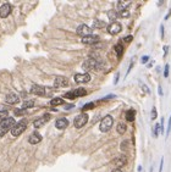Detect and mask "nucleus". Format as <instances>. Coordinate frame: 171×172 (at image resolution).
Masks as SVG:
<instances>
[{
    "label": "nucleus",
    "instance_id": "f257e3e1",
    "mask_svg": "<svg viewBox=\"0 0 171 172\" xmlns=\"http://www.w3.org/2000/svg\"><path fill=\"white\" fill-rule=\"evenodd\" d=\"M82 67H83L84 71H89V70H99V68L101 67V64L98 62L97 60L94 59H87L83 65H82Z\"/></svg>",
    "mask_w": 171,
    "mask_h": 172
},
{
    "label": "nucleus",
    "instance_id": "f03ea898",
    "mask_svg": "<svg viewBox=\"0 0 171 172\" xmlns=\"http://www.w3.org/2000/svg\"><path fill=\"white\" fill-rule=\"evenodd\" d=\"M26 127H27V121L26 120H21L18 123H16V125L11 128V134L13 137H17V135H20L21 133L25 132Z\"/></svg>",
    "mask_w": 171,
    "mask_h": 172
},
{
    "label": "nucleus",
    "instance_id": "7ed1b4c3",
    "mask_svg": "<svg viewBox=\"0 0 171 172\" xmlns=\"http://www.w3.org/2000/svg\"><path fill=\"white\" fill-rule=\"evenodd\" d=\"M113 123H114L113 117H111L110 115H108V116H105V117L101 120L100 126H99V129L101 131V132H108V131L113 127Z\"/></svg>",
    "mask_w": 171,
    "mask_h": 172
},
{
    "label": "nucleus",
    "instance_id": "20e7f679",
    "mask_svg": "<svg viewBox=\"0 0 171 172\" xmlns=\"http://www.w3.org/2000/svg\"><path fill=\"white\" fill-rule=\"evenodd\" d=\"M87 94V91L84 88H78V89H75L72 92H68L65 94V98L67 99H75V98H80V97H83V95Z\"/></svg>",
    "mask_w": 171,
    "mask_h": 172
},
{
    "label": "nucleus",
    "instance_id": "39448f33",
    "mask_svg": "<svg viewBox=\"0 0 171 172\" xmlns=\"http://www.w3.org/2000/svg\"><path fill=\"white\" fill-rule=\"evenodd\" d=\"M87 122H88V115L83 112V114L78 115L77 117L75 119L73 125H75V127H76V128H81V127H83Z\"/></svg>",
    "mask_w": 171,
    "mask_h": 172
},
{
    "label": "nucleus",
    "instance_id": "423d86ee",
    "mask_svg": "<svg viewBox=\"0 0 171 172\" xmlns=\"http://www.w3.org/2000/svg\"><path fill=\"white\" fill-rule=\"evenodd\" d=\"M15 125H16V123H15L13 117H6V119L0 121V128H3L5 131H9L10 128H12Z\"/></svg>",
    "mask_w": 171,
    "mask_h": 172
},
{
    "label": "nucleus",
    "instance_id": "0eeeda50",
    "mask_svg": "<svg viewBox=\"0 0 171 172\" xmlns=\"http://www.w3.org/2000/svg\"><path fill=\"white\" fill-rule=\"evenodd\" d=\"M77 34L81 36L82 38H84L87 36H91L92 29H91V27H88L87 25H81V26L77 27Z\"/></svg>",
    "mask_w": 171,
    "mask_h": 172
},
{
    "label": "nucleus",
    "instance_id": "6e6552de",
    "mask_svg": "<svg viewBox=\"0 0 171 172\" xmlns=\"http://www.w3.org/2000/svg\"><path fill=\"white\" fill-rule=\"evenodd\" d=\"M121 25L119 23V22H113V23H110L108 26V32L110 33V34H113V36H115V34H118V33H120L121 32Z\"/></svg>",
    "mask_w": 171,
    "mask_h": 172
},
{
    "label": "nucleus",
    "instance_id": "1a4fd4ad",
    "mask_svg": "<svg viewBox=\"0 0 171 172\" xmlns=\"http://www.w3.org/2000/svg\"><path fill=\"white\" fill-rule=\"evenodd\" d=\"M91 81V74L89 73H78L75 76V82L76 83H87Z\"/></svg>",
    "mask_w": 171,
    "mask_h": 172
},
{
    "label": "nucleus",
    "instance_id": "9d476101",
    "mask_svg": "<svg viewBox=\"0 0 171 172\" xmlns=\"http://www.w3.org/2000/svg\"><path fill=\"white\" fill-rule=\"evenodd\" d=\"M11 9H12V6L10 4L1 5V6H0V17H1V18H6L11 13Z\"/></svg>",
    "mask_w": 171,
    "mask_h": 172
},
{
    "label": "nucleus",
    "instance_id": "9b49d317",
    "mask_svg": "<svg viewBox=\"0 0 171 172\" xmlns=\"http://www.w3.org/2000/svg\"><path fill=\"white\" fill-rule=\"evenodd\" d=\"M31 93L34 94V95H39V97H43V95L45 94V88L42 87V86L34 84V86L31 88Z\"/></svg>",
    "mask_w": 171,
    "mask_h": 172
},
{
    "label": "nucleus",
    "instance_id": "f8f14e48",
    "mask_svg": "<svg viewBox=\"0 0 171 172\" xmlns=\"http://www.w3.org/2000/svg\"><path fill=\"white\" fill-rule=\"evenodd\" d=\"M98 42H99V37L95 36V34H91V36L82 38V43H84V44H95Z\"/></svg>",
    "mask_w": 171,
    "mask_h": 172
},
{
    "label": "nucleus",
    "instance_id": "ddd939ff",
    "mask_svg": "<svg viewBox=\"0 0 171 172\" xmlns=\"http://www.w3.org/2000/svg\"><path fill=\"white\" fill-rule=\"evenodd\" d=\"M68 84V79L66 77H56L55 81H54V87L56 88H61V87H66Z\"/></svg>",
    "mask_w": 171,
    "mask_h": 172
},
{
    "label": "nucleus",
    "instance_id": "4468645a",
    "mask_svg": "<svg viewBox=\"0 0 171 172\" xmlns=\"http://www.w3.org/2000/svg\"><path fill=\"white\" fill-rule=\"evenodd\" d=\"M18 101H20V97L17 94L10 93L6 95V102H8V104H17Z\"/></svg>",
    "mask_w": 171,
    "mask_h": 172
},
{
    "label": "nucleus",
    "instance_id": "2eb2a0df",
    "mask_svg": "<svg viewBox=\"0 0 171 172\" xmlns=\"http://www.w3.org/2000/svg\"><path fill=\"white\" fill-rule=\"evenodd\" d=\"M113 164L115 165V166H118V167H122V166H125V165L127 164V159H126V156L121 155V156L116 157V159L113 161Z\"/></svg>",
    "mask_w": 171,
    "mask_h": 172
},
{
    "label": "nucleus",
    "instance_id": "dca6fc26",
    "mask_svg": "<svg viewBox=\"0 0 171 172\" xmlns=\"http://www.w3.org/2000/svg\"><path fill=\"white\" fill-rule=\"evenodd\" d=\"M48 120H50V115H45L44 117L36 120V121L33 122V125H34V127H36V128H39V127H42L43 125H45Z\"/></svg>",
    "mask_w": 171,
    "mask_h": 172
},
{
    "label": "nucleus",
    "instance_id": "f3484780",
    "mask_svg": "<svg viewBox=\"0 0 171 172\" xmlns=\"http://www.w3.org/2000/svg\"><path fill=\"white\" fill-rule=\"evenodd\" d=\"M55 127L58 129H65L66 127H68V121L66 119H64V117L63 119H59L55 122Z\"/></svg>",
    "mask_w": 171,
    "mask_h": 172
},
{
    "label": "nucleus",
    "instance_id": "a211bd4d",
    "mask_svg": "<svg viewBox=\"0 0 171 172\" xmlns=\"http://www.w3.org/2000/svg\"><path fill=\"white\" fill-rule=\"evenodd\" d=\"M30 143L31 144H37V143H39L40 140H42V135H40L39 133H37V132H34V133H32V135L30 137Z\"/></svg>",
    "mask_w": 171,
    "mask_h": 172
},
{
    "label": "nucleus",
    "instance_id": "6ab92c4d",
    "mask_svg": "<svg viewBox=\"0 0 171 172\" xmlns=\"http://www.w3.org/2000/svg\"><path fill=\"white\" fill-rule=\"evenodd\" d=\"M61 104H64L63 98H54V99L50 100V105L51 106H58V105H61Z\"/></svg>",
    "mask_w": 171,
    "mask_h": 172
},
{
    "label": "nucleus",
    "instance_id": "aec40b11",
    "mask_svg": "<svg viewBox=\"0 0 171 172\" xmlns=\"http://www.w3.org/2000/svg\"><path fill=\"white\" fill-rule=\"evenodd\" d=\"M134 116H136V111H134V110H128V111L126 112V119L129 122H132L134 120Z\"/></svg>",
    "mask_w": 171,
    "mask_h": 172
},
{
    "label": "nucleus",
    "instance_id": "412c9836",
    "mask_svg": "<svg viewBox=\"0 0 171 172\" xmlns=\"http://www.w3.org/2000/svg\"><path fill=\"white\" fill-rule=\"evenodd\" d=\"M116 129H118V132H119L120 134H124V133L126 132L127 127H126L125 123H119V125H118V128H116Z\"/></svg>",
    "mask_w": 171,
    "mask_h": 172
},
{
    "label": "nucleus",
    "instance_id": "4be33fe9",
    "mask_svg": "<svg viewBox=\"0 0 171 172\" xmlns=\"http://www.w3.org/2000/svg\"><path fill=\"white\" fill-rule=\"evenodd\" d=\"M129 5V3H124V1H119L118 3V8H119V11H124V10H127V6Z\"/></svg>",
    "mask_w": 171,
    "mask_h": 172
},
{
    "label": "nucleus",
    "instance_id": "5701e85b",
    "mask_svg": "<svg viewBox=\"0 0 171 172\" xmlns=\"http://www.w3.org/2000/svg\"><path fill=\"white\" fill-rule=\"evenodd\" d=\"M33 105H34V102H33L32 100H27V101H25V102H23L22 109H23V110L30 109V107H33Z\"/></svg>",
    "mask_w": 171,
    "mask_h": 172
},
{
    "label": "nucleus",
    "instance_id": "b1692460",
    "mask_svg": "<svg viewBox=\"0 0 171 172\" xmlns=\"http://www.w3.org/2000/svg\"><path fill=\"white\" fill-rule=\"evenodd\" d=\"M106 25H105V22H103V21H94V23H93V27L94 28H101V27H105Z\"/></svg>",
    "mask_w": 171,
    "mask_h": 172
},
{
    "label": "nucleus",
    "instance_id": "393cba45",
    "mask_svg": "<svg viewBox=\"0 0 171 172\" xmlns=\"http://www.w3.org/2000/svg\"><path fill=\"white\" fill-rule=\"evenodd\" d=\"M115 50H116V53H118V56L120 58L122 55V53H124V48H122L121 44H118V45H115Z\"/></svg>",
    "mask_w": 171,
    "mask_h": 172
},
{
    "label": "nucleus",
    "instance_id": "a878e982",
    "mask_svg": "<svg viewBox=\"0 0 171 172\" xmlns=\"http://www.w3.org/2000/svg\"><path fill=\"white\" fill-rule=\"evenodd\" d=\"M94 107V104L93 102H89V104H86L83 107H82V110H83V111H86V110H91V109H93Z\"/></svg>",
    "mask_w": 171,
    "mask_h": 172
},
{
    "label": "nucleus",
    "instance_id": "bb28decb",
    "mask_svg": "<svg viewBox=\"0 0 171 172\" xmlns=\"http://www.w3.org/2000/svg\"><path fill=\"white\" fill-rule=\"evenodd\" d=\"M129 15V12H128V10H124V11H119V16H121V17H127Z\"/></svg>",
    "mask_w": 171,
    "mask_h": 172
},
{
    "label": "nucleus",
    "instance_id": "cd10ccee",
    "mask_svg": "<svg viewBox=\"0 0 171 172\" xmlns=\"http://www.w3.org/2000/svg\"><path fill=\"white\" fill-rule=\"evenodd\" d=\"M6 117H9V112L8 111H0V119L4 120Z\"/></svg>",
    "mask_w": 171,
    "mask_h": 172
},
{
    "label": "nucleus",
    "instance_id": "c85d7f7f",
    "mask_svg": "<svg viewBox=\"0 0 171 172\" xmlns=\"http://www.w3.org/2000/svg\"><path fill=\"white\" fill-rule=\"evenodd\" d=\"M116 16H118V13H116L115 11H111V12H109V17H110L111 20H115Z\"/></svg>",
    "mask_w": 171,
    "mask_h": 172
},
{
    "label": "nucleus",
    "instance_id": "c756f323",
    "mask_svg": "<svg viewBox=\"0 0 171 172\" xmlns=\"http://www.w3.org/2000/svg\"><path fill=\"white\" fill-rule=\"evenodd\" d=\"M160 128V125H155V127H154V135L156 137L158 135V129Z\"/></svg>",
    "mask_w": 171,
    "mask_h": 172
},
{
    "label": "nucleus",
    "instance_id": "7c9ffc66",
    "mask_svg": "<svg viewBox=\"0 0 171 172\" xmlns=\"http://www.w3.org/2000/svg\"><path fill=\"white\" fill-rule=\"evenodd\" d=\"M164 76H165V77H167V76H169V65H166V66H165V71H164Z\"/></svg>",
    "mask_w": 171,
    "mask_h": 172
},
{
    "label": "nucleus",
    "instance_id": "2f4dec72",
    "mask_svg": "<svg viewBox=\"0 0 171 172\" xmlns=\"http://www.w3.org/2000/svg\"><path fill=\"white\" fill-rule=\"evenodd\" d=\"M152 119H153V120L156 119V110H155V109L152 110Z\"/></svg>",
    "mask_w": 171,
    "mask_h": 172
},
{
    "label": "nucleus",
    "instance_id": "473e14b6",
    "mask_svg": "<svg viewBox=\"0 0 171 172\" xmlns=\"http://www.w3.org/2000/svg\"><path fill=\"white\" fill-rule=\"evenodd\" d=\"M124 40H125V42H126V43H128V42H131V40H132V36H127V37H125V38H124Z\"/></svg>",
    "mask_w": 171,
    "mask_h": 172
},
{
    "label": "nucleus",
    "instance_id": "72a5a7b5",
    "mask_svg": "<svg viewBox=\"0 0 171 172\" xmlns=\"http://www.w3.org/2000/svg\"><path fill=\"white\" fill-rule=\"evenodd\" d=\"M148 60H149V58H148V56H143V58H142V62H143V64H146Z\"/></svg>",
    "mask_w": 171,
    "mask_h": 172
},
{
    "label": "nucleus",
    "instance_id": "f704fd0d",
    "mask_svg": "<svg viewBox=\"0 0 171 172\" xmlns=\"http://www.w3.org/2000/svg\"><path fill=\"white\" fill-rule=\"evenodd\" d=\"M6 132H8V131H5V129H3V128H0V135H4Z\"/></svg>",
    "mask_w": 171,
    "mask_h": 172
},
{
    "label": "nucleus",
    "instance_id": "c9c22d12",
    "mask_svg": "<svg viewBox=\"0 0 171 172\" xmlns=\"http://www.w3.org/2000/svg\"><path fill=\"white\" fill-rule=\"evenodd\" d=\"M158 92H159L160 95H163V89H161V87H159V91H158Z\"/></svg>",
    "mask_w": 171,
    "mask_h": 172
},
{
    "label": "nucleus",
    "instance_id": "e433bc0d",
    "mask_svg": "<svg viewBox=\"0 0 171 172\" xmlns=\"http://www.w3.org/2000/svg\"><path fill=\"white\" fill-rule=\"evenodd\" d=\"M111 172H122V171H121V170H119V168H115V170H114V171H111Z\"/></svg>",
    "mask_w": 171,
    "mask_h": 172
}]
</instances>
